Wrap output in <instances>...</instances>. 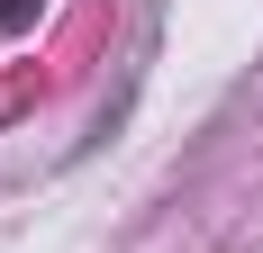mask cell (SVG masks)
Returning a JSON list of instances; mask_svg holds the SVG:
<instances>
[{"mask_svg": "<svg viewBox=\"0 0 263 253\" xmlns=\"http://www.w3.org/2000/svg\"><path fill=\"white\" fill-rule=\"evenodd\" d=\"M18 27H36V0H0V36H18Z\"/></svg>", "mask_w": 263, "mask_h": 253, "instance_id": "cell-1", "label": "cell"}]
</instances>
